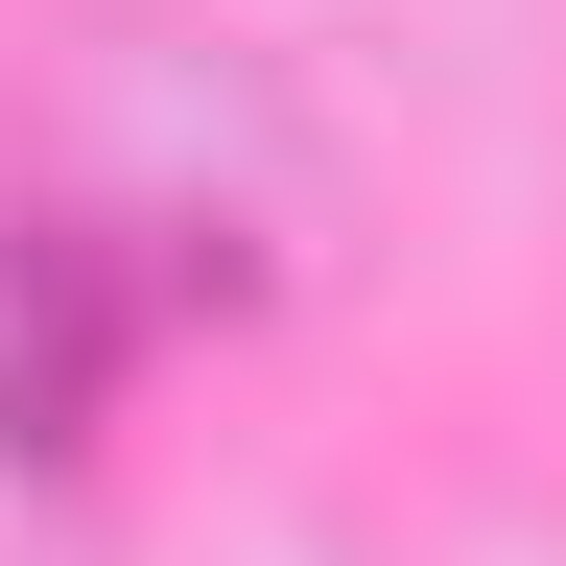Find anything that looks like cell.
Here are the masks:
<instances>
[{
	"label": "cell",
	"mask_w": 566,
	"mask_h": 566,
	"mask_svg": "<svg viewBox=\"0 0 566 566\" xmlns=\"http://www.w3.org/2000/svg\"><path fill=\"white\" fill-rule=\"evenodd\" d=\"M118 378H142V260L48 212V237L0 260V449H71Z\"/></svg>",
	"instance_id": "1"
}]
</instances>
